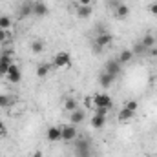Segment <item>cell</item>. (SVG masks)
<instances>
[{
	"label": "cell",
	"instance_id": "ac0fdd59",
	"mask_svg": "<svg viewBox=\"0 0 157 157\" xmlns=\"http://www.w3.org/2000/svg\"><path fill=\"white\" fill-rule=\"evenodd\" d=\"M20 18H24V17H29V15H33V2H26L24 6H22V9H20Z\"/></svg>",
	"mask_w": 157,
	"mask_h": 157
},
{
	"label": "cell",
	"instance_id": "3957f363",
	"mask_svg": "<svg viewBox=\"0 0 157 157\" xmlns=\"http://www.w3.org/2000/svg\"><path fill=\"white\" fill-rule=\"evenodd\" d=\"M93 106L95 108H113V99L108 93H97L93 95Z\"/></svg>",
	"mask_w": 157,
	"mask_h": 157
},
{
	"label": "cell",
	"instance_id": "484cf974",
	"mask_svg": "<svg viewBox=\"0 0 157 157\" xmlns=\"http://www.w3.org/2000/svg\"><path fill=\"white\" fill-rule=\"evenodd\" d=\"M7 37H9V31H6V29H0V42H2V44L7 40Z\"/></svg>",
	"mask_w": 157,
	"mask_h": 157
},
{
	"label": "cell",
	"instance_id": "d6a6232c",
	"mask_svg": "<svg viewBox=\"0 0 157 157\" xmlns=\"http://www.w3.org/2000/svg\"><path fill=\"white\" fill-rule=\"evenodd\" d=\"M26 2H31V0H26Z\"/></svg>",
	"mask_w": 157,
	"mask_h": 157
},
{
	"label": "cell",
	"instance_id": "6da1fadb",
	"mask_svg": "<svg viewBox=\"0 0 157 157\" xmlns=\"http://www.w3.org/2000/svg\"><path fill=\"white\" fill-rule=\"evenodd\" d=\"M93 150H91V141L86 137H78L75 139V157H91Z\"/></svg>",
	"mask_w": 157,
	"mask_h": 157
},
{
	"label": "cell",
	"instance_id": "9c48e42d",
	"mask_svg": "<svg viewBox=\"0 0 157 157\" xmlns=\"http://www.w3.org/2000/svg\"><path fill=\"white\" fill-rule=\"evenodd\" d=\"M60 137H62V133H60V128H57V126H51V128H48V132H46V139H48V141H51V143H57V141H60Z\"/></svg>",
	"mask_w": 157,
	"mask_h": 157
},
{
	"label": "cell",
	"instance_id": "30bf717a",
	"mask_svg": "<svg viewBox=\"0 0 157 157\" xmlns=\"http://www.w3.org/2000/svg\"><path fill=\"white\" fill-rule=\"evenodd\" d=\"M113 80H115V77H113V75H110L108 71H102V73L99 75V84H101L104 90H108V88L113 84Z\"/></svg>",
	"mask_w": 157,
	"mask_h": 157
},
{
	"label": "cell",
	"instance_id": "83f0119b",
	"mask_svg": "<svg viewBox=\"0 0 157 157\" xmlns=\"http://www.w3.org/2000/svg\"><path fill=\"white\" fill-rule=\"evenodd\" d=\"M9 104V99L6 97V95H0V108H4V106H7Z\"/></svg>",
	"mask_w": 157,
	"mask_h": 157
},
{
	"label": "cell",
	"instance_id": "cb8c5ba5",
	"mask_svg": "<svg viewBox=\"0 0 157 157\" xmlns=\"http://www.w3.org/2000/svg\"><path fill=\"white\" fill-rule=\"evenodd\" d=\"M31 51H33V53H42V51H44V42H42V40H35V42L31 44Z\"/></svg>",
	"mask_w": 157,
	"mask_h": 157
},
{
	"label": "cell",
	"instance_id": "603a6c76",
	"mask_svg": "<svg viewBox=\"0 0 157 157\" xmlns=\"http://www.w3.org/2000/svg\"><path fill=\"white\" fill-rule=\"evenodd\" d=\"M132 51H133V55H143V53H146V48H144L143 42H137V44L132 48Z\"/></svg>",
	"mask_w": 157,
	"mask_h": 157
},
{
	"label": "cell",
	"instance_id": "8992f818",
	"mask_svg": "<svg viewBox=\"0 0 157 157\" xmlns=\"http://www.w3.org/2000/svg\"><path fill=\"white\" fill-rule=\"evenodd\" d=\"M6 78H7L11 84H18V82L22 80L20 68H18L17 64H11V68H9V70H7V73H6Z\"/></svg>",
	"mask_w": 157,
	"mask_h": 157
},
{
	"label": "cell",
	"instance_id": "7402d4cb",
	"mask_svg": "<svg viewBox=\"0 0 157 157\" xmlns=\"http://www.w3.org/2000/svg\"><path fill=\"white\" fill-rule=\"evenodd\" d=\"M49 70H51V66H49V64H40L39 68H37V77L44 78L48 73H49Z\"/></svg>",
	"mask_w": 157,
	"mask_h": 157
},
{
	"label": "cell",
	"instance_id": "44dd1931",
	"mask_svg": "<svg viewBox=\"0 0 157 157\" xmlns=\"http://www.w3.org/2000/svg\"><path fill=\"white\" fill-rule=\"evenodd\" d=\"M13 26V20L7 17V15H2L0 17V29H6V31H9V28Z\"/></svg>",
	"mask_w": 157,
	"mask_h": 157
},
{
	"label": "cell",
	"instance_id": "4dcf8cb0",
	"mask_svg": "<svg viewBox=\"0 0 157 157\" xmlns=\"http://www.w3.org/2000/svg\"><path fill=\"white\" fill-rule=\"evenodd\" d=\"M33 157H42V152H35V154H33Z\"/></svg>",
	"mask_w": 157,
	"mask_h": 157
},
{
	"label": "cell",
	"instance_id": "52a82bcc",
	"mask_svg": "<svg viewBox=\"0 0 157 157\" xmlns=\"http://www.w3.org/2000/svg\"><path fill=\"white\" fill-rule=\"evenodd\" d=\"M104 71H108L110 75H113V77H119L121 75V71H122V64L115 60V59H112V60H108L106 62V66H104Z\"/></svg>",
	"mask_w": 157,
	"mask_h": 157
},
{
	"label": "cell",
	"instance_id": "277c9868",
	"mask_svg": "<svg viewBox=\"0 0 157 157\" xmlns=\"http://www.w3.org/2000/svg\"><path fill=\"white\" fill-rule=\"evenodd\" d=\"M53 66L55 68H70L71 66V55L68 51H59L53 59Z\"/></svg>",
	"mask_w": 157,
	"mask_h": 157
},
{
	"label": "cell",
	"instance_id": "8fae6325",
	"mask_svg": "<svg viewBox=\"0 0 157 157\" xmlns=\"http://www.w3.org/2000/svg\"><path fill=\"white\" fill-rule=\"evenodd\" d=\"M84 119H86V112H84L82 108H77L75 112L70 113V121H71V124H80V122H84Z\"/></svg>",
	"mask_w": 157,
	"mask_h": 157
},
{
	"label": "cell",
	"instance_id": "4fadbf2b",
	"mask_svg": "<svg viewBox=\"0 0 157 157\" xmlns=\"http://www.w3.org/2000/svg\"><path fill=\"white\" fill-rule=\"evenodd\" d=\"M48 13H49V9L44 2H33V15L35 17H46Z\"/></svg>",
	"mask_w": 157,
	"mask_h": 157
},
{
	"label": "cell",
	"instance_id": "7c38bea8",
	"mask_svg": "<svg viewBox=\"0 0 157 157\" xmlns=\"http://www.w3.org/2000/svg\"><path fill=\"white\" fill-rule=\"evenodd\" d=\"M91 13H93V9H91V6H78L77 4V9H75V15H77L78 18H90L91 17Z\"/></svg>",
	"mask_w": 157,
	"mask_h": 157
},
{
	"label": "cell",
	"instance_id": "f1b7e54d",
	"mask_svg": "<svg viewBox=\"0 0 157 157\" xmlns=\"http://www.w3.org/2000/svg\"><path fill=\"white\" fill-rule=\"evenodd\" d=\"M148 11H150L152 15H157V2H154V4L148 6Z\"/></svg>",
	"mask_w": 157,
	"mask_h": 157
},
{
	"label": "cell",
	"instance_id": "5b68a950",
	"mask_svg": "<svg viewBox=\"0 0 157 157\" xmlns=\"http://www.w3.org/2000/svg\"><path fill=\"white\" fill-rule=\"evenodd\" d=\"M60 133H62V137H60V141H66V143H71V141H75L77 139V128H75V124H68V126H64V128H60Z\"/></svg>",
	"mask_w": 157,
	"mask_h": 157
},
{
	"label": "cell",
	"instance_id": "e0dca14e",
	"mask_svg": "<svg viewBox=\"0 0 157 157\" xmlns=\"http://www.w3.org/2000/svg\"><path fill=\"white\" fill-rule=\"evenodd\" d=\"M117 117H119V121H121V122H126V121H130V119L135 117V112H130L128 108H122V110L119 112Z\"/></svg>",
	"mask_w": 157,
	"mask_h": 157
},
{
	"label": "cell",
	"instance_id": "ffe728a7",
	"mask_svg": "<svg viewBox=\"0 0 157 157\" xmlns=\"http://www.w3.org/2000/svg\"><path fill=\"white\" fill-rule=\"evenodd\" d=\"M141 42L144 44V48H146V49H152V48L155 46V37H154V35H150V33H146V35L143 37Z\"/></svg>",
	"mask_w": 157,
	"mask_h": 157
},
{
	"label": "cell",
	"instance_id": "1f68e13d",
	"mask_svg": "<svg viewBox=\"0 0 157 157\" xmlns=\"http://www.w3.org/2000/svg\"><path fill=\"white\" fill-rule=\"evenodd\" d=\"M0 130H2V122H0Z\"/></svg>",
	"mask_w": 157,
	"mask_h": 157
},
{
	"label": "cell",
	"instance_id": "ba28073f",
	"mask_svg": "<svg viewBox=\"0 0 157 157\" xmlns=\"http://www.w3.org/2000/svg\"><path fill=\"white\" fill-rule=\"evenodd\" d=\"M11 64H13L11 55H9V53H2V55H0V77H6V73H7V70L11 68Z\"/></svg>",
	"mask_w": 157,
	"mask_h": 157
},
{
	"label": "cell",
	"instance_id": "4316f807",
	"mask_svg": "<svg viewBox=\"0 0 157 157\" xmlns=\"http://www.w3.org/2000/svg\"><path fill=\"white\" fill-rule=\"evenodd\" d=\"M108 112H110L108 108H95V113H99V115H106L108 117Z\"/></svg>",
	"mask_w": 157,
	"mask_h": 157
},
{
	"label": "cell",
	"instance_id": "9a60e30c",
	"mask_svg": "<svg viewBox=\"0 0 157 157\" xmlns=\"http://www.w3.org/2000/svg\"><path fill=\"white\" fill-rule=\"evenodd\" d=\"M132 59H133V51H132V49H122L117 60L121 62V64H128Z\"/></svg>",
	"mask_w": 157,
	"mask_h": 157
},
{
	"label": "cell",
	"instance_id": "5bb4252c",
	"mask_svg": "<svg viewBox=\"0 0 157 157\" xmlns=\"http://www.w3.org/2000/svg\"><path fill=\"white\" fill-rule=\"evenodd\" d=\"M106 115H99V113H93V117H91V126L95 128V130H101V128H104V124H106Z\"/></svg>",
	"mask_w": 157,
	"mask_h": 157
},
{
	"label": "cell",
	"instance_id": "7a4b0ae2",
	"mask_svg": "<svg viewBox=\"0 0 157 157\" xmlns=\"http://www.w3.org/2000/svg\"><path fill=\"white\" fill-rule=\"evenodd\" d=\"M112 42H113V35L108 33V31H102V33H99V35L95 37V40H93V51H95V53H101L102 48L110 46Z\"/></svg>",
	"mask_w": 157,
	"mask_h": 157
},
{
	"label": "cell",
	"instance_id": "2e32d148",
	"mask_svg": "<svg viewBox=\"0 0 157 157\" xmlns=\"http://www.w3.org/2000/svg\"><path fill=\"white\" fill-rule=\"evenodd\" d=\"M115 15H117L119 18H126L130 15V7L126 4H117L115 6Z\"/></svg>",
	"mask_w": 157,
	"mask_h": 157
},
{
	"label": "cell",
	"instance_id": "f546056e",
	"mask_svg": "<svg viewBox=\"0 0 157 157\" xmlns=\"http://www.w3.org/2000/svg\"><path fill=\"white\" fill-rule=\"evenodd\" d=\"M95 0H77V4L78 6H91Z\"/></svg>",
	"mask_w": 157,
	"mask_h": 157
},
{
	"label": "cell",
	"instance_id": "d6986e66",
	"mask_svg": "<svg viewBox=\"0 0 157 157\" xmlns=\"http://www.w3.org/2000/svg\"><path fill=\"white\" fill-rule=\"evenodd\" d=\"M77 108H78V104H77V101H75V99L68 97V99L64 101V110H66V112H70V113H71V112H75Z\"/></svg>",
	"mask_w": 157,
	"mask_h": 157
},
{
	"label": "cell",
	"instance_id": "d4e9b609",
	"mask_svg": "<svg viewBox=\"0 0 157 157\" xmlns=\"http://www.w3.org/2000/svg\"><path fill=\"white\" fill-rule=\"evenodd\" d=\"M124 108H128L130 112H137V108H139V102H137V101H128V102L124 104Z\"/></svg>",
	"mask_w": 157,
	"mask_h": 157
},
{
	"label": "cell",
	"instance_id": "836d02e7",
	"mask_svg": "<svg viewBox=\"0 0 157 157\" xmlns=\"http://www.w3.org/2000/svg\"><path fill=\"white\" fill-rule=\"evenodd\" d=\"M108 2H110V0H108Z\"/></svg>",
	"mask_w": 157,
	"mask_h": 157
}]
</instances>
